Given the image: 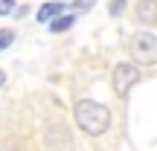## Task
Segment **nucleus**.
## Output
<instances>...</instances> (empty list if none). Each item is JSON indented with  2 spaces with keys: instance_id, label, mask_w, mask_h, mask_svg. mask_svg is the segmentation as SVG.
<instances>
[{
  "instance_id": "nucleus-6",
  "label": "nucleus",
  "mask_w": 157,
  "mask_h": 151,
  "mask_svg": "<svg viewBox=\"0 0 157 151\" xmlns=\"http://www.w3.org/2000/svg\"><path fill=\"white\" fill-rule=\"evenodd\" d=\"M73 23H76V15H64V12H61L58 17L50 21V29H52V35H61V32H67Z\"/></svg>"
},
{
  "instance_id": "nucleus-2",
  "label": "nucleus",
  "mask_w": 157,
  "mask_h": 151,
  "mask_svg": "<svg viewBox=\"0 0 157 151\" xmlns=\"http://www.w3.org/2000/svg\"><path fill=\"white\" fill-rule=\"evenodd\" d=\"M131 55H134V61L143 64V67L157 64V35H151L148 29L134 32V38H131Z\"/></svg>"
},
{
  "instance_id": "nucleus-3",
  "label": "nucleus",
  "mask_w": 157,
  "mask_h": 151,
  "mask_svg": "<svg viewBox=\"0 0 157 151\" xmlns=\"http://www.w3.org/2000/svg\"><path fill=\"white\" fill-rule=\"evenodd\" d=\"M137 81H140V70H137V64H117V67H113V93H117V96L125 99Z\"/></svg>"
},
{
  "instance_id": "nucleus-10",
  "label": "nucleus",
  "mask_w": 157,
  "mask_h": 151,
  "mask_svg": "<svg viewBox=\"0 0 157 151\" xmlns=\"http://www.w3.org/2000/svg\"><path fill=\"white\" fill-rule=\"evenodd\" d=\"M15 0H0V17H6V15H15Z\"/></svg>"
},
{
  "instance_id": "nucleus-5",
  "label": "nucleus",
  "mask_w": 157,
  "mask_h": 151,
  "mask_svg": "<svg viewBox=\"0 0 157 151\" xmlns=\"http://www.w3.org/2000/svg\"><path fill=\"white\" fill-rule=\"evenodd\" d=\"M134 15L143 26H154L157 23V0H137Z\"/></svg>"
},
{
  "instance_id": "nucleus-7",
  "label": "nucleus",
  "mask_w": 157,
  "mask_h": 151,
  "mask_svg": "<svg viewBox=\"0 0 157 151\" xmlns=\"http://www.w3.org/2000/svg\"><path fill=\"white\" fill-rule=\"evenodd\" d=\"M12 44H15V32H12V29H0V52L9 50Z\"/></svg>"
},
{
  "instance_id": "nucleus-12",
  "label": "nucleus",
  "mask_w": 157,
  "mask_h": 151,
  "mask_svg": "<svg viewBox=\"0 0 157 151\" xmlns=\"http://www.w3.org/2000/svg\"><path fill=\"white\" fill-rule=\"evenodd\" d=\"M3 87H6V73L0 70V90H3Z\"/></svg>"
},
{
  "instance_id": "nucleus-9",
  "label": "nucleus",
  "mask_w": 157,
  "mask_h": 151,
  "mask_svg": "<svg viewBox=\"0 0 157 151\" xmlns=\"http://www.w3.org/2000/svg\"><path fill=\"white\" fill-rule=\"evenodd\" d=\"M93 3H96V0H73L70 9H73V12H87V9H93Z\"/></svg>"
},
{
  "instance_id": "nucleus-8",
  "label": "nucleus",
  "mask_w": 157,
  "mask_h": 151,
  "mask_svg": "<svg viewBox=\"0 0 157 151\" xmlns=\"http://www.w3.org/2000/svg\"><path fill=\"white\" fill-rule=\"evenodd\" d=\"M125 3H128V0H111V3H108V12H111L113 17L122 15V12H125Z\"/></svg>"
},
{
  "instance_id": "nucleus-11",
  "label": "nucleus",
  "mask_w": 157,
  "mask_h": 151,
  "mask_svg": "<svg viewBox=\"0 0 157 151\" xmlns=\"http://www.w3.org/2000/svg\"><path fill=\"white\" fill-rule=\"evenodd\" d=\"M26 12H29V6H17V9H15V17H23Z\"/></svg>"
},
{
  "instance_id": "nucleus-1",
  "label": "nucleus",
  "mask_w": 157,
  "mask_h": 151,
  "mask_svg": "<svg viewBox=\"0 0 157 151\" xmlns=\"http://www.w3.org/2000/svg\"><path fill=\"white\" fill-rule=\"evenodd\" d=\"M73 113H76V125L90 137H99V134H105V131L111 128V111H108V105H102V102H96V99L76 102Z\"/></svg>"
},
{
  "instance_id": "nucleus-4",
  "label": "nucleus",
  "mask_w": 157,
  "mask_h": 151,
  "mask_svg": "<svg viewBox=\"0 0 157 151\" xmlns=\"http://www.w3.org/2000/svg\"><path fill=\"white\" fill-rule=\"evenodd\" d=\"M61 12H67V3H61V0H47V3L38 6V12H35V21H38V23H50L52 17H58Z\"/></svg>"
}]
</instances>
